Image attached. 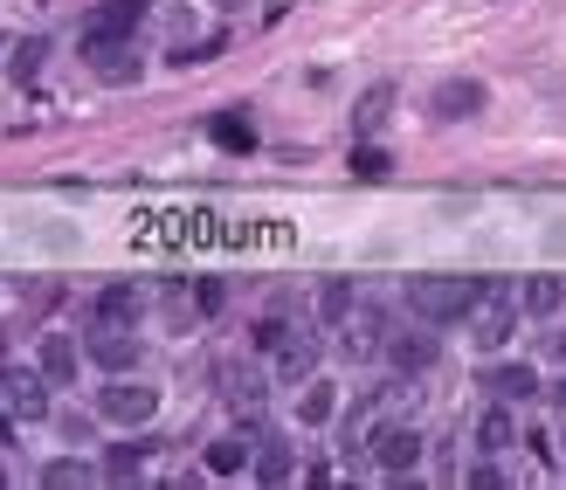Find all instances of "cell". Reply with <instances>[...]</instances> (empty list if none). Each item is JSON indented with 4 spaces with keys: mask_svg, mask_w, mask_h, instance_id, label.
I'll use <instances>...</instances> for the list:
<instances>
[{
    "mask_svg": "<svg viewBox=\"0 0 566 490\" xmlns=\"http://www.w3.org/2000/svg\"><path fill=\"white\" fill-rule=\"evenodd\" d=\"M477 291H483L477 276H456V270H422V276H407V312H415L422 325H456V318H470Z\"/></svg>",
    "mask_w": 566,
    "mask_h": 490,
    "instance_id": "6da1fadb",
    "label": "cell"
},
{
    "mask_svg": "<svg viewBox=\"0 0 566 490\" xmlns=\"http://www.w3.org/2000/svg\"><path fill=\"white\" fill-rule=\"evenodd\" d=\"M519 312H525V304L511 297L504 283H483V291H477V304H470V339H477L483 352H498V346L511 339V318H519Z\"/></svg>",
    "mask_w": 566,
    "mask_h": 490,
    "instance_id": "7a4b0ae2",
    "label": "cell"
},
{
    "mask_svg": "<svg viewBox=\"0 0 566 490\" xmlns=\"http://www.w3.org/2000/svg\"><path fill=\"white\" fill-rule=\"evenodd\" d=\"M48 380L42 367H0V407H8L14 422H48Z\"/></svg>",
    "mask_w": 566,
    "mask_h": 490,
    "instance_id": "3957f363",
    "label": "cell"
},
{
    "mask_svg": "<svg viewBox=\"0 0 566 490\" xmlns=\"http://www.w3.org/2000/svg\"><path fill=\"white\" fill-rule=\"evenodd\" d=\"M318 331H304V325H283L276 331V339H270V367H276V380L283 386H304V380H312L318 373Z\"/></svg>",
    "mask_w": 566,
    "mask_h": 490,
    "instance_id": "277c9868",
    "label": "cell"
},
{
    "mask_svg": "<svg viewBox=\"0 0 566 490\" xmlns=\"http://www.w3.org/2000/svg\"><path fill=\"white\" fill-rule=\"evenodd\" d=\"M97 415L111 428H145V422H160V394L139 386V380H111L105 394H97Z\"/></svg>",
    "mask_w": 566,
    "mask_h": 490,
    "instance_id": "5b68a950",
    "label": "cell"
},
{
    "mask_svg": "<svg viewBox=\"0 0 566 490\" xmlns=\"http://www.w3.org/2000/svg\"><path fill=\"white\" fill-rule=\"evenodd\" d=\"M367 456H373V470L380 477H407L422 462V435L407 428V422H388V428H373L367 435Z\"/></svg>",
    "mask_w": 566,
    "mask_h": 490,
    "instance_id": "8992f818",
    "label": "cell"
},
{
    "mask_svg": "<svg viewBox=\"0 0 566 490\" xmlns=\"http://www.w3.org/2000/svg\"><path fill=\"white\" fill-rule=\"evenodd\" d=\"M139 21H145V0H105V8L90 14V29H84V56H97V48H124Z\"/></svg>",
    "mask_w": 566,
    "mask_h": 490,
    "instance_id": "52a82bcc",
    "label": "cell"
},
{
    "mask_svg": "<svg viewBox=\"0 0 566 490\" xmlns=\"http://www.w3.org/2000/svg\"><path fill=\"white\" fill-rule=\"evenodd\" d=\"M215 386H221V401L236 407L242 422H255V415H263V394H270V380L255 373L249 359H221V367H215Z\"/></svg>",
    "mask_w": 566,
    "mask_h": 490,
    "instance_id": "ba28073f",
    "label": "cell"
},
{
    "mask_svg": "<svg viewBox=\"0 0 566 490\" xmlns=\"http://www.w3.org/2000/svg\"><path fill=\"white\" fill-rule=\"evenodd\" d=\"M84 352H90L105 373H132V367H139V339H132V325H111V318H97V331L84 339Z\"/></svg>",
    "mask_w": 566,
    "mask_h": 490,
    "instance_id": "9c48e42d",
    "label": "cell"
},
{
    "mask_svg": "<svg viewBox=\"0 0 566 490\" xmlns=\"http://www.w3.org/2000/svg\"><path fill=\"white\" fill-rule=\"evenodd\" d=\"M477 386H483L491 401H538V394H546V386H538V373L519 367V359H504V367H483Z\"/></svg>",
    "mask_w": 566,
    "mask_h": 490,
    "instance_id": "30bf717a",
    "label": "cell"
},
{
    "mask_svg": "<svg viewBox=\"0 0 566 490\" xmlns=\"http://www.w3.org/2000/svg\"><path fill=\"white\" fill-rule=\"evenodd\" d=\"M428 111L443 118V124H456V118H477V111H483V84H470V76H449V84H435Z\"/></svg>",
    "mask_w": 566,
    "mask_h": 490,
    "instance_id": "8fae6325",
    "label": "cell"
},
{
    "mask_svg": "<svg viewBox=\"0 0 566 490\" xmlns=\"http://www.w3.org/2000/svg\"><path fill=\"white\" fill-rule=\"evenodd\" d=\"M435 359H443V346L422 339V331H388V367H394V373L415 380V373H428V367H435Z\"/></svg>",
    "mask_w": 566,
    "mask_h": 490,
    "instance_id": "7c38bea8",
    "label": "cell"
},
{
    "mask_svg": "<svg viewBox=\"0 0 566 490\" xmlns=\"http://www.w3.org/2000/svg\"><path fill=\"white\" fill-rule=\"evenodd\" d=\"M380 339H388L380 312H346V318H339V352H346V359H373Z\"/></svg>",
    "mask_w": 566,
    "mask_h": 490,
    "instance_id": "4fadbf2b",
    "label": "cell"
},
{
    "mask_svg": "<svg viewBox=\"0 0 566 490\" xmlns=\"http://www.w3.org/2000/svg\"><path fill=\"white\" fill-rule=\"evenodd\" d=\"M249 470H255V483H270V490H276V483H291V477H297V456H291V443H283V435H263Z\"/></svg>",
    "mask_w": 566,
    "mask_h": 490,
    "instance_id": "5bb4252c",
    "label": "cell"
},
{
    "mask_svg": "<svg viewBox=\"0 0 566 490\" xmlns=\"http://www.w3.org/2000/svg\"><path fill=\"white\" fill-rule=\"evenodd\" d=\"M519 304H525L532 318H546V325H553V318H559V304H566V283H559L553 270H538V276L519 283Z\"/></svg>",
    "mask_w": 566,
    "mask_h": 490,
    "instance_id": "9a60e30c",
    "label": "cell"
},
{
    "mask_svg": "<svg viewBox=\"0 0 566 490\" xmlns=\"http://www.w3.org/2000/svg\"><path fill=\"white\" fill-rule=\"evenodd\" d=\"M339 415V394H331V380H304V401H297V422L304 428H325Z\"/></svg>",
    "mask_w": 566,
    "mask_h": 490,
    "instance_id": "2e32d148",
    "label": "cell"
},
{
    "mask_svg": "<svg viewBox=\"0 0 566 490\" xmlns=\"http://www.w3.org/2000/svg\"><path fill=\"white\" fill-rule=\"evenodd\" d=\"M249 462H255V449L242 443V435H221V443L208 449V477H242Z\"/></svg>",
    "mask_w": 566,
    "mask_h": 490,
    "instance_id": "e0dca14e",
    "label": "cell"
},
{
    "mask_svg": "<svg viewBox=\"0 0 566 490\" xmlns=\"http://www.w3.org/2000/svg\"><path fill=\"white\" fill-rule=\"evenodd\" d=\"M511 435H519V428H511L504 401H491V407H483V422H477V443H483V456H504V449H511Z\"/></svg>",
    "mask_w": 566,
    "mask_h": 490,
    "instance_id": "ac0fdd59",
    "label": "cell"
},
{
    "mask_svg": "<svg viewBox=\"0 0 566 490\" xmlns=\"http://www.w3.org/2000/svg\"><path fill=\"white\" fill-rule=\"evenodd\" d=\"M97 477H105V470H90L84 456H56V462L42 470V490H69V483H97Z\"/></svg>",
    "mask_w": 566,
    "mask_h": 490,
    "instance_id": "d6986e66",
    "label": "cell"
},
{
    "mask_svg": "<svg viewBox=\"0 0 566 490\" xmlns=\"http://www.w3.org/2000/svg\"><path fill=\"white\" fill-rule=\"evenodd\" d=\"M388 111H394V84H373L367 97H359V111H352V124H359V132H373V124L388 118Z\"/></svg>",
    "mask_w": 566,
    "mask_h": 490,
    "instance_id": "ffe728a7",
    "label": "cell"
},
{
    "mask_svg": "<svg viewBox=\"0 0 566 490\" xmlns=\"http://www.w3.org/2000/svg\"><path fill=\"white\" fill-rule=\"evenodd\" d=\"M42 373L56 380V386H69V373H76V346H69V339H42Z\"/></svg>",
    "mask_w": 566,
    "mask_h": 490,
    "instance_id": "44dd1931",
    "label": "cell"
},
{
    "mask_svg": "<svg viewBox=\"0 0 566 490\" xmlns=\"http://www.w3.org/2000/svg\"><path fill=\"white\" fill-rule=\"evenodd\" d=\"M132 312H139V291H124V283H111L97 297V318H111V325H132Z\"/></svg>",
    "mask_w": 566,
    "mask_h": 490,
    "instance_id": "7402d4cb",
    "label": "cell"
},
{
    "mask_svg": "<svg viewBox=\"0 0 566 490\" xmlns=\"http://www.w3.org/2000/svg\"><path fill=\"white\" fill-rule=\"evenodd\" d=\"M352 173H359V179H388V173H394V160H388L380 145H359V152H352Z\"/></svg>",
    "mask_w": 566,
    "mask_h": 490,
    "instance_id": "603a6c76",
    "label": "cell"
},
{
    "mask_svg": "<svg viewBox=\"0 0 566 490\" xmlns=\"http://www.w3.org/2000/svg\"><path fill=\"white\" fill-rule=\"evenodd\" d=\"M42 56H48V42H42V35H29V42L14 48V76H21V84H29V76L42 69Z\"/></svg>",
    "mask_w": 566,
    "mask_h": 490,
    "instance_id": "cb8c5ba5",
    "label": "cell"
},
{
    "mask_svg": "<svg viewBox=\"0 0 566 490\" xmlns=\"http://www.w3.org/2000/svg\"><path fill=\"white\" fill-rule=\"evenodd\" d=\"M215 145H228V152H249L255 139H249V124H242V118H215Z\"/></svg>",
    "mask_w": 566,
    "mask_h": 490,
    "instance_id": "d4e9b609",
    "label": "cell"
},
{
    "mask_svg": "<svg viewBox=\"0 0 566 490\" xmlns=\"http://www.w3.org/2000/svg\"><path fill=\"white\" fill-rule=\"evenodd\" d=\"M139 462H145V443H132V449L105 456V477H139Z\"/></svg>",
    "mask_w": 566,
    "mask_h": 490,
    "instance_id": "484cf974",
    "label": "cell"
},
{
    "mask_svg": "<svg viewBox=\"0 0 566 490\" xmlns=\"http://www.w3.org/2000/svg\"><path fill=\"white\" fill-rule=\"evenodd\" d=\"M318 312L325 318H346L352 312V291H346V283H325V291H318Z\"/></svg>",
    "mask_w": 566,
    "mask_h": 490,
    "instance_id": "4316f807",
    "label": "cell"
},
{
    "mask_svg": "<svg viewBox=\"0 0 566 490\" xmlns=\"http://www.w3.org/2000/svg\"><path fill=\"white\" fill-rule=\"evenodd\" d=\"M470 483H477V490H504V470H498V462H477Z\"/></svg>",
    "mask_w": 566,
    "mask_h": 490,
    "instance_id": "83f0119b",
    "label": "cell"
},
{
    "mask_svg": "<svg viewBox=\"0 0 566 490\" xmlns=\"http://www.w3.org/2000/svg\"><path fill=\"white\" fill-rule=\"evenodd\" d=\"M546 249H553V255H566V215H553V221H546Z\"/></svg>",
    "mask_w": 566,
    "mask_h": 490,
    "instance_id": "f1b7e54d",
    "label": "cell"
},
{
    "mask_svg": "<svg viewBox=\"0 0 566 490\" xmlns=\"http://www.w3.org/2000/svg\"><path fill=\"white\" fill-rule=\"evenodd\" d=\"M546 352H553L559 367H566V331H553V339H546Z\"/></svg>",
    "mask_w": 566,
    "mask_h": 490,
    "instance_id": "f546056e",
    "label": "cell"
},
{
    "mask_svg": "<svg viewBox=\"0 0 566 490\" xmlns=\"http://www.w3.org/2000/svg\"><path fill=\"white\" fill-rule=\"evenodd\" d=\"M546 401H553V407H566V380H553V386H546Z\"/></svg>",
    "mask_w": 566,
    "mask_h": 490,
    "instance_id": "4dcf8cb0",
    "label": "cell"
},
{
    "mask_svg": "<svg viewBox=\"0 0 566 490\" xmlns=\"http://www.w3.org/2000/svg\"><path fill=\"white\" fill-rule=\"evenodd\" d=\"M559 449H566V435H559Z\"/></svg>",
    "mask_w": 566,
    "mask_h": 490,
    "instance_id": "1f68e13d",
    "label": "cell"
},
{
    "mask_svg": "<svg viewBox=\"0 0 566 490\" xmlns=\"http://www.w3.org/2000/svg\"><path fill=\"white\" fill-rule=\"evenodd\" d=\"M0 346H8V339H0Z\"/></svg>",
    "mask_w": 566,
    "mask_h": 490,
    "instance_id": "d6a6232c",
    "label": "cell"
}]
</instances>
